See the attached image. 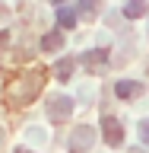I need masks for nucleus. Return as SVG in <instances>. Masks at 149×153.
<instances>
[{
  "mask_svg": "<svg viewBox=\"0 0 149 153\" xmlns=\"http://www.w3.org/2000/svg\"><path fill=\"white\" fill-rule=\"evenodd\" d=\"M45 80H48L45 70H29V74L16 76V80L7 86V102L10 105H32L38 99V93H41Z\"/></svg>",
  "mask_w": 149,
  "mask_h": 153,
  "instance_id": "obj_1",
  "label": "nucleus"
},
{
  "mask_svg": "<svg viewBox=\"0 0 149 153\" xmlns=\"http://www.w3.org/2000/svg\"><path fill=\"white\" fill-rule=\"evenodd\" d=\"M45 115H48V121H51V124H64L67 118L73 115V99L64 96V93L51 96V99L45 102Z\"/></svg>",
  "mask_w": 149,
  "mask_h": 153,
  "instance_id": "obj_2",
  "label": "nucleus"
},
{
  "mask_svg": "<svg viewBox=\"0 0 149 153\" xmlns=\"http://www.w3.org/2000/svg\"><path fill=\"white\" fill-rule=\"evenodd\" d=\"M92 143H95V128L92 124H79L67 137V153H89Z\"/></svg>",
  "mask_w": 149,
  "mask_h": 153,
  "instance_id": "obj_3",
  "label": "nucleus"
},
{
  "mask_svg": "<svg viewBox=\"0 0 149 153\" xmlns=\"http://www.w3.org/2000/svg\"><path fill=\"white\" fill-rule=\"evenodd\" d=\"M102 137L108 147H121L124 143V124L114 118V115H105L102 118Z\"/></svg>",
  "mask_w": 149,
  "mask_h": 153,
  "instance_id": "obj_4",
  "label": "nucleus"
},
{
  "mask_svg": "<svg viewBox=\"0 0 149 153\" xmlns=\"http://www.w3.org/2000/svg\"><path fill=\"white\" fill-rule=\"evenodd\" d=\"M114 96L124 99V102H130V99L143 96V83L140 80H117V83H114Z\"/></svg>",
  "mask_w": 149,
  "mask_h": 153,
  "instance_id": "obj_5",
  "label": "nucleus"
},
{
  "mask_svg": "<svg viewBox=\"0 0 149 153\" xmlns=\"http://www.w3.org/2000/svg\"><path fill=\"white\" fill-rule=\"evenodd\" d=\"M79 64H83L86 70H98V67L108 64V51H105V48H92V51H86V54L79 57Z\"/></svg>",
  "mask_w": 149,
  "mask_h": 153,
  "instance_id": "obj_6",
  "label": "nucleus"
},
{
  "mask_svg": "<svg viewBox=\"0 0 149 153\" xmlns=\"http://www.w3.org/2000/svg\"><path fill=\"white\" fill-rule=\"evenodd\" d=\"M73 70H76V57H70V54H67V57H60V61L51 67V74H54L60 83H67V80L73 76Z\"/></svg>",
  "mask_w": 149,
  "mask_h": 153,
  "instance_id": "obj_7",
  "label": "nucleus"
},
{
  "mask_svg": "<svg viewBox=\"0 0 149 153\" xmlns=\"http://www.w3.org/2000/svg\"><path fill=\"white\" fill-rule=\"evenodd\" d=\"M38 48H41V51H60V48H64V32H60V29L45 32L41 42H38Z\"/></svg>",
  "mask_w": 149,
  "mask_h": 153,
  "instance_id": "obj_8",
  "label": "nucleus"
},
{
  "mask_svg": "<svg viewBox=\"0 0 149 153\" xmlns=\"http://www.w3.org/2000/svg\"><path fill=\"white\" fill-rule=\"evenodd\" d=\"M76 13L83 19H95L102 13V0H79V3H76Z\"/></svg>",
  "mask_w": 149,
  "mask_h": 153,
  "instance_id": "obj_9",
  "label": "nucleus"
},
{
  "mask_svg": "<svg viewBox=\"0 0 149 153\" xmlns=\"http://www.w3.org/2000/svg\"><path fill=\"white\" fill-rule=\"evenodd\" d=\"M76 16H79L76 10H70V7H57V26H60V32H64V29H73V26H76Z\"/></svg>",
  "mask_w": 149,
  "mask_h": 153,
  "instance_id": "obj_10",
  "label": "nucleus"
},
{
  "mask_svg": "<svg viewBox=\"0 0 149 153\" xmlns=\"http://www.w3.org/2000/svg\"><path fill=\"white\" fill-rule=\"evenodd\" d=\"M146 0H127L124 3V16L127 19H140V16H146Z\"/></svg>",
  "mask_w": 149,
  "mask_h": 153,
  "instance_id": "obj_11",
  "label": "nucleus"
},
{
  "mask_svg": "<svg viewBox=\"0 0 149 153\" xmlns=\"http://www.w3.org/2000/svg\"><path fill=\"white\" fill-rule=\"evenodd\" d=\"M140 140L149 143V118H143V121H140Z\"/></svg>",
  "mask_w": 149,
  "mask_h": 153,
  "instance_id": "obj_12",
  "label": "nucleus"
},
{
  "mask_svg": "<svg viewBox=\"0 0 149 153\" xmlns=\"http://www.w3.org/2000/svg\"><path fill=\"white\" fill-rule=\"evenodd\" d=\"M10 45V32H7V29H3V32H0V51H3V48H7Z\"/></svg>",
  "mask_w": 149,
  "mask_h": 153,
  "instance_id": "obj_13",
  "label": "nucleus"
},
{
  "mask_svg": "<svg viewBox=\"0 0 149 153\" xmlns=\"http://www.w3.org/2000/svg\"><path fill=\"white\" fill-rule=\"evenodd\" d=\"M51 3H57V7H64V0H51Z\"/></svg>",
  "mask_w": 149,
  "mask_h": 153,
  "instance_id": "obj_14",
  "label": "nucleus"
},
{
  "mask_svg": "<svg viewBox=\"0 0 149 153\" xmlns=\"http://www.w3.org/2000/svg\"><path fill=\"white\" fill-rule=\"evenodd\" d=\"M3 13H7V10H3V3H0V16H3Z\"/></svg>",
  "mask_w": 149,
  "mask_h": 153,
  "instance_id": "obj_15",
  "label": "nucleus"
},
{
  "mask_svg": "<svg viewBox=\"0 0 149 153\" xmlns=\"http://www.w3.org/2000/svg\"><path fill=\"white\" fill-rule=\"evenodd\" d=\"M0 143H3V128H0Z\"/></svg>",
  "mask_w": 149,
  "mask_h": 153,
  "instance_id": "obj_16",
  "label": "nucleus"
},
{
  "mask_svg": "<svg viewBox=\"0 0 149 153\" xmlns=\"http://www.w3.org/2000/svg\"><path fill=\"white\" fill-rule=\"evenodd\" d=\"M16 153H32V150H16Z\"/></svg>",
  "mask_w": 149,
  "mask_h": 153,
  "instance_id": "obj_17",
  "label": "nucleus"
}]
</instances>
